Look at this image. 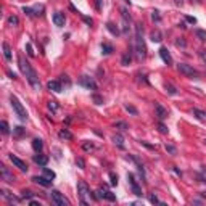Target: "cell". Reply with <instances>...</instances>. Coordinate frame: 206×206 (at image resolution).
Instances as JSON below:
<instances>
[{
	"label": "cell",
	"mask_w": 206,
	"mask_h": 206,
	"mask_svg": "<svg viewBox=\"0 0 206 206\" xmlns=\"http://www.w3.org/2000/svg\"><path fill=\"white\" fill-rule=\"evenodd\" d=\"M18 63H19L21 73L26 76L27 82L31 84V87H32L34 90H40V81H39V76H37V73H35V69L31 66V63H29V61H26L23 55H19V56H18Z\"/></svg>",
	"instance_id": "cell-1"
},
{
	"label": "cell",
	"mask_w": 206,
	"mask_h": 206,
	"mask_svg": "<svg viewBox=\"0 0 206 206\" xmlns=\"http://www.w3.org/2000/svg\"><path fill=\"white\" fill-rule=\"evenodd\" d=\"M135 53L140 60H143L147 56V45L143 40V27L140 23L135 24Z\"/></svg>",
	"instance_id": "cell-2"
},
{
	"label": "cell",
	"mask_w": 206,
	"mask_h": 206,
	"mask_svg": "<svg viewBox=\"0 0 206 206\" xmlns=\"http://www.w3.org/2000/svg\"><path fill=\"white\" fill-rule=\"evenodd\" d=\"M10 103L13 106V110H15V113H16V116L21 121H27V113L24 110V106H23V103H21L15 95H10Z\"/></svg>",
	"instance_id": "cell-3"
},
{
	"label": "cell",
	"mask_w": 206,
	"mask_h": 206,
	"mask_svg": "<svg viewBox=\"0 0 206 206\" xmlns=\"http://www.w3.org/2000/svg\"><path fill=\"white\" fill-rule=\"evenodd\" d=\"M77 193H79V198H81V204L87 206L89 203L86 201V196H90V188H89V185L84 180L77 182Z\"/></svg>",
	"instance_id": "cell-4"
},
{
	"label": "cell",
	"mask_w": 206,
	"mask_h": 206,
	"mask_svg": "<svg viewBox=\"0 0 206 206\" xmlns=\"http://www.w3.org/2000/svg\"><path fill=\"white\" fill-rule=\"evenodd\" d=\"M177 68H179L180 74L187 76V77H192V79H198V77H200V73H198L195 68H192L190 65H187V63H180Z\"/></svg>",
	"instance_id": "cell-5"
},
{
	"label": "cell",
	"mask_w": 206,
	"mask_h": 206,
	"mask_svg": "<svg viewBox=\"0 0 206 206\" xmlns=\"http://www.w3.org/2000/svg\"><path fill=\"white\" fill-rule=\"evenodd\" d=\"M79 84L82 87H86L89 90H97L98 86H97V82L94 81V77H90V76H81V79H79Z\"/></svg>",
	"instance_id": "cell-6"
},
{
	"label": "cell",
	"mask_w": 206,
	"mask_h": 206,
	"mask_svg": "<svg viewBox=\"0 0 206 206\" xmlns=\"http://www.w3.org/2000/svg\"><path fill=\"white\" fill-rule=\"evenodd\" d=\"M50 196H52V201H53L56 206H68V204H69V201L60 193L58 190H52V195H50Z\"/></svg>",
	"instance_id": "cell-7"
},
{
	"label": "cell",
	"mask_w": 206,
	"mask_h": 206,
	"mask_svg": "<svg viewBox=\"0 0 206 206\" xmlns=\"http://www.w3.org/2000/svg\"><path fill=\"white\" fill-rule=\"evenodd\" d=\"M97 193H98V198H102V200H108V201H116V195L113 193L111 190L105 188V187H100V188L97 190Z\"/></svg>",
	"instance_id": "cell-8"
},
{
	"label": "cell",
	"mask_w": 206,
	"mask_h": 206,
	"mask_svg": "<svg viewBox=\"0 0 206 206\" xmlns=\"http://www.w3.org/2000/svg\"><path fill=\"white\" fill-rule=\"evenodd\" d=\"M8 158H10V161L15 164L19 171H23V172H27V164L23 161V160H19L18 156H15V155H8Z\"/></svg>",
	"instance_id": "cell-9"
},
{
	"label": "cell",
	"mask_w": 206,
	"mask_h": 206,
	"mask_svg": "<svg viewBox=\"0 0 206 206\" xmlns=\"http://www.w3.org/2000/svg\"><path fill=\"white\" fill-rule=\"evenodd\" d=\"M0 174H2V180L8 182V184H13V182H15V177H13V174L8 171V168H6L5 164L0 166Z\"/></svg>",
	"instance_id": "cell-10"
},
{
	"label": "cell",
	"mask_w": 206,
	"mask_h": 206,
	"mask_svg": "<svg viewBox=\"0 0 206 206\" xmlns=\"http://www.w3.org/2000/svg\"><path fill=\"white\" fill-rule=\"evenodd\" d=\"M31 180H32L34 184H39V185H42V187H50L52 182H53V180H50V179H47L45 176H34Z\"/></svg>",
	"instance_id": "cell-11"
},
{
	"label": "cell",
	"mask_w": 206,
	"mask_h": 206,
	"mask_svg": "<svg viewBox=\"0 0 206 206\" xmlns=\"http://www.w3.org/2000/svg\"><path fill=\"white\" fill-rule=\"evenodd\" d=\"M160 56H161V60L164 61L168 66H171V65H172V56H171V53L168 52V48H166V47H161V48H160Z\"/></svg>",
	"instance_id": "cell-12"
},
{
	"label": "cell",
	"mask_w": 206,
	"mask_h": 206,
	"mask_svg": "<svg viewBox=\"0 0 206 206\" xmlns=\"http://www.w3.org/2000/svg\"><path fill=\"white\" fill-rule=\"evenodd\" d=\"M127 179H129V184H131V188H132V192H134V195L142 196V188L139 187V184L135 182L134 176H132V174H129V176H127Z\"/></svg>",
	"instance_id": "cell-13"
},
{
	"label": "cell",
	"mask_w": 206,
	"mask_h": 206,
	"mask_svg": "<svg viewBox=\"0 0 206 206\" xmlns=\"http://www.w3.org/2000/svg\"><path fill=\"white\" fill-rule=\"evenodd\" d=\"M155 111H156V116H158L160 121H164L168 118V110H164L160 103H155Z\"/></svg>",
	"instance_id": "cell-14"
},
{
	"label": "cell",
	"mask_w": 206,
	"mask_h": 206,
	"mask_svg": "<svg viewBox=\"0 0 206 206\" xmlns=\"http://www.w3.org/2000/svg\"><path fill=\"white\" fill-rule=\"evenodd\" d=\"M47 89L52 90V92H55V94H60L63 87H61V82H60V81H48V82H47Z\"/></svg>",
	"instance_id": "cell-15"
},
{
	"label": "cell",
	"mask_w": 206,
	"mask_h": 206,
	"mask_svg": "<svg viewBox=\"0 0 206 206\" xmlns=\"http://www.w3.org/2000/svg\"><path fill=\"white\" fill-rule=\"evenodd\" d=\"M65 21H66V18H65V13L56 11L55 15H53V23H55V26H58V27L65 26Z\"/></svg>",
	"instance_id": "cell-16"
},
{
	"label": "cell",
	"mask_w": 206,
	"mask_h": 206,
	"mask_svg": "<svg viewBox=\"0 0 206 206\" xmlns=\"http://www.w3.org/2000/svg\"><path fill=\"white\" fill-rule=\"evenodd\" d=\"M34 163H35V164H39V166H42V168H45L47 163H48V156L47 155H42V153L34 155Z\"/></svg>",
	"instance_id": "cell-17"
},
{
	"label": "cell",
	"mask_w": 206,
	"mask_h": 206,
	"mask_svg": "<svg viewBox=\"0 0 206 206\" xmlns=\"http://www.w3.org/2000/svg\"><path fill=\"white\" fill-rule=\"evenodd\" d=\"M0 193H2V196H3V198H6V200H8L10 203H19V200H21V198H18V196L10 195V192H6L5 188L0 190Z\"/></svg>",
	"instance_id": "cell-18"
},
{
	"label": "cell",
	"mask_w": 206,
	"mask_h": 206,
	"mask_svg": "<svg viewBox=\"0 0 206 206\" xmlns=\"http://www.w3.org/2000/svg\"><path fill=\"white\" fill-rule=\"evenodd\" d=\"M106 29H108L113 35H116V37H118V35L121 34V31H119V27L115 24V23H111V21H108V23H106Z\"/></svg>",
	"instance_id": "cell-19"
},
{
	"label": "cell",
	"mask_w": 206,
	"mask_h": 206,
	"mask_svg": "<svg viewBox=\"0 0 206 206\" xmlns=\"http://www.w3.org/2000/svg\"><path fill=\"white\" fill-rule=\"evenodd\" d=\"M32 148H34V151L40 153L42 148H44V140H42V139H34L32 140Z\"/></svg>",
	"instance_id": "cell-20"
},
{
	"label": "cell",
	"mask_w": 206,
	"mask_h": 206,
	"mask_svg": "<svg viewBox=\"0 0 206 206\" xmlns=\"http://www.w3.org/2000/svg\"><path fill=\"white\" fill-rule=\"evenodd\" d=\"M2 48H3L5 60H6V61H10V60H11V48H10V45L6 44V42H3V44H2Z\"/></svg>",
	"instance_id": "cell-21"
},
{
	"label": "cell",
	"mask_w": 206,
	"mask_h": 206,
	"mask_svg": "<svg viewBox=\"0 0 206 206\" xmlns=\"http://www.w3.org/2000/svg\"><path fill=\"white\" fill-rule=\"evenodd\" d=\"M113 143L118 145L119 148H124V139L121 134H116V135H113Z\"/></svg>",
	"instance_id": "cell-22"
},
{
	"label": "cell",
	"mask_w": 206,
	"mask_h": 206,
	"mask_svg": "<svg viewBox=\"0 0 206 206\" xmlns=\"http://www.w3.org/2000/svg\"><path fill=\"white\" fill-rule=\"evenodd\" d=\"M150 39H151V42H156V44H158V42H161V40H163V34H161L158 29H156V31H151Z\"/></svg>",
	"instance_id": "cell-23"
},
{
	"label": "cell",
	"mask_w": 206,
	"mask_h": 206,
	"mask_svg": "<svg viewBox=\"0 0 206 206\" xmlns=\"http://www.w3.org/2000/svg\"><path fill=\"white\" fill-rule=\"evenodd\" d=\"M58 137L60 139H65V140H73V134H71L68 129H61L58 132Z\"/></svg>",
	"instance_id": "cell-24"
},
{
	"label": "cell",
	"mask_w": 206,
	"mask_h": 206,
	"mask_svg": "<svg viewBox=\"0 0 206 206\" xmlns=\"http://www.w3.org/2000/svg\"><path fill=\"white\" fill-rule=\"evenodd\" d=\"M131 61H132V55H131V52H126V53L123 55V60H121V65H123V66H127Z\"/></svg>",
	"instance_id": "cell-25"
},
{
	"label": "cell",
	"mask_w": 206,
	"mask_h": 206,
	"mask_svg": "<svg viewBox=\"0 0 206 206\" xmlns=\"http://www.w3.org/2000/svg\"><path fill=\"white\" fill-rule=\"evenodd\" d=\"M164 89H166V92H168L169 95H177V94H179V92H177V89L172 86V84H169V82L164 84Z\"/></svg>",
	"instance_id": "cell-26"
},
{
	"label": "cell",
	"mask_w": 206,
	"mask_h": 206,
	"mask_svg": "<svg viewBox=\"0 0 206 206\" xmlns=\"http://www.w3.org/2000/svg\"><path fill=\"white\" fill-rule=\"evenodd\" d=\"M193 116H196L200 121H206V113L203 110H198V108H193Z\"/></svg>",
	"instance_id": "cell-27"
},
{
	"label": "cell",
	"mask_w": 206,
	"mask_h": 206,
	"mask_svg": "<svg viewBox=\"0 0 206 206\" xmlns=\"http://www.w3.org/2000/svg\"><path fill=\"white\" fill-rule=\"evenodd\" d=\"M102 53L103 55H111L113 53V45L111 44H102Z\"/></svg>",
	"instance_id": "cell-28"
},
{
	"label": "cell",
	"mask_w": 206,
	"mask_h": 206,
	"mask_svg": "<svg viewBox=\"0 0 206 206\" xmlns=\"http://www.w3.org/2000/svg\"><path fill=\"white\" fill-rule=\"evenodd\" d=\"M121 18H123V21H127V23H131V15L129 11H127V8H121Z\"/></svg>",
	"instance_id": "cell-29"
},
{
	"label": "cell",
	"mask_w": 206,
	"mask_h": 206,
	"mask_svg": "<svg viewBox=\"0 0 206 206\" xmlns=\"http://www.w3.org/2000/svg\"><path fill=\"white\" fill-rule=\"evenodd\" d=\"M124 110H126L127 113H131V115H134V116L139 115V110L135 108V106H132V105H124Z\"/></svg>",
	"instance_id": "cell-30"
},
{
	"label": "cell",
	"mask_w": 206,
	"mask_h": 206,
	"mask_svg": "<svg viewBox=\"0 0 206 206\" xmlns=\"http://www.w3.org/2000/svg\"><path fill=\"white\" fill-rule=\"evenodd\" d=\"M0 131H2L3 135L10 134V127H8V123H6V121H2V123H0Z\"/></svg>",
	"instance_id": "cell-31"
},
{
	"label": "cell",
	"mask_w": 206,
	"mask_h": 206,
	"mask_svg": "<svg viewBox=\"0 0 206 206\" xmlns=\"http://www.w3.org/2000/svg\"><path fill=\"white\" fill-rule=\"evenodd\" d=\"M47 106H48V110H50L52 113H56V111H58V103H56L55 100H50V102L47 103Z\"/></svg>",
	"instance_id": "cell-32"
},
{
	"label": "cell",
	"mask_w": 206,
	"mask_h": 206,
	"mask_svg": "<svg viewBox=\"0 0 206 206\" xmlns=\"http://www.w3.org/2000/svg\"><path fill=\"white\" fill-rule=\"evenodd\" d=\"M8 24H10V26H18V24H19V18H18L16 15L8 16Z\"/></svg>",
	"instance_id": "cell-33"
},
{
	"label": "cell",
	"mask_w": 206,
	"mask_h": 206,
	"mask_svg": "<svg viewBox=\"0 0 206 206\" xmlns=\"http://www.w3.org/2000/svg\"><path fill=\"white\" fill-rule=\"evenodd\" d=\"M82 150L84 151H92V150H95V145L90 143V142H84V143H82Z\"/></svg>",
	"instance_id": "cell-34"
},
{
	"label": "cell",
	"mask_w": 206,
	"mask_h": 206,
	"mask_svg": "<svg viewBox=\"0 0 206 206\" xmlns=\"http://www.w3.org/2000/svg\"><path fill=\"white\" fill-rule=\"evenodd\" d=\"M32 196H34V193L31 190H23L21 192V198H24V200H32Z\"/></svg>",
	"instance_id": "cell-35"
},
{
	"label": "cell",
	"mask_w": 206,
	"mask_h": 206,
	"mask_svg": "<svg viewBox=\"0 0 206 206\" xmlns=\"http://www.w3.org/2000/svg\"><path fill=\"white\" fill-rule=\"evenodd\" d=\"M42 171H44V176L47 177V179H50V180H53V179H55V176H56V174H55L53 171H50V169H47V168H44Z\"/></svg>",
	"instance_id": "cell-36"
},
{
	"label": "cell",
	"mask_w": 206,
	"mask_h": 206,
	"mask_svg": "<svg viewBox=\"0 0 206 206\" xmlns=\"http://www.w3.org/2000/svg\"><path fill=\"white\" fill-rule=\"evenodd\" d=\"M195 35L200 40H203V42L206 40V31H203V29H195Z\"/></svg>",
	"instance_id": "cell-37"
},
{
	"label": "cell",
	"mask_w": 206,
	"mask_h": 206,
	"mask_svg": "<svg viewBox=\"0 0 206 206\" xmlns=\"http://www.w3.org/2000/svg\"><path fill=\"white\" fill-rule=\"evenodd\" d=\"M13 134H15L16 137H21L23 134H26V131H24L21 126H16V127H13Z\"/></svg>",
	"instance_id": "cell-38"
},
{
	"label": "cell",
	"mask_w": 206,
	"mask_h": 206,
	"mask_svg": "<svg viewBox=\"0 0 206 206\" xmlns=\"http://www.w3.org/2000/svg\"><path fill=\"white\" fill-rule=\"evenodd\" d=\"M60 82H61V84H65L66 87H69V86H71V79H69V77H68L66 74H61V76H60Z\"/></svg>",
	"instance_id": "cell-39"
},
{
	"label": "cell",
	"mask_w": 206,
	"mask_h": 206,
	"mask_svg": "<svg viewBox=\"0 0 206 206\" xmlns=\"http://www.w3.org/2000/svg\"><path fill=\"white\" fill-rule=\"evenodd\" d=\"M115 126L118 127V129H121V131H127V129H129V124L124 123V121H118Z\"/></svg>",
	"instance_id": "cell-40"
},
{
	"label": "cell",
	"mask_w": 206,
	"mask_h": 206,
	"mask_svg": "<svg viewBox=\"0 0 206 206\" xmlns=\"http://www.w3.org/2000/svg\"><path fill=\"white\" fill-rule=\"evenodd\" d=\"M44 10H45V6H44V5H39V6H35V8H34V13H35V16H42V15H44Z\"/></svg>",
	"instance_id": "cell-41"
},
{
	"label": "cell",
	"mask_w": 206,
	"mask_h": 206,
	"mask_svg": "<svg viewBox=\"0 0 206 206\" xmlns=\"http://www.w3.org/2000/svg\"><path fill=\"white\" fill-rule=\"evenodd\" d=\"M158 131H160L161 134H168V132H169V129H168L164 124H163V121H160V123H158Z\"/></svg>",
	"instance_id": "cell-42"
},
{
	"label": "cell",
	"mask_w": 206,
	"mask_h": 206,
	"mask_svg": "<svg viewBox=\"0 0 206 206\" xmlns=\"http://www.w3.org/2000/svg\"><path fill=\"white\" fill-rule=\"evenodd\" d=\"M76 166L79 169H86V161H84L82 158H76Z\"/></svg>",
	"instance_id": "cell-43"
},
{
	"label": "cell",
	"mask_w": 206,
	"mask_h": 206,
	"mask_svg": "<svg viewBox=\"0 0 206 206\" xmlns=\"http://www.w3.org/2000/svg\"><path fill=\"white\" fill-rule=\"evenodd\" d=\"M151 19L156 21V23H160V21H161V16H160V11H158V10L151 11Z\"/></svg>",
	"instance_id": "cell-44"
},
{
	"label": "cell",
	"mask_w": 206,
	"mask_h": 206,
	"mask_svg": "<svg viewBox=\"0 0 206 206\" xmlns=\"http://www.w3.org/2000/svg\"><path fill=\"white\" fill-rule=\"evenodd\" d=\"M23 11L26 13L27 16H34L35 13H34V8H29V6H23Z\"/></svg>",
	"instance_id": "cell-45"
},
{
	"label": "cell",
	"mask_w": 206,
	"mask_h": 206,
	"mask_svg": "<svg viewBox=\"0 0 206 206\" xmlns=\"http://www.w3.org/2000/svg\"><path fill=\"white\" fill-rule=\"evenodd\" d=\"M148 200H150V203H158V204H164L163 201H160V200H158V196H156V195H150V196H148Z\"/></svg>",
	"instance_id": "cell-46"
},
{
	"label": "cell",
	"mask_w": 206,
	"mask_h": 206,
	"mask_svg": "<svg viewBox=\"0 0 206 206\" xmlns=\"http://www.w3.org/2000/svg\"><path fill=\"white\" fill-rule=\"evenodd\" d=\"M110 179H111V185H118V176L115 172H110Z\"/></svg>",
	"instance_id": "cell-47"
},
{
	"label": "cell",
	"mask_w": 206,
	"mask_h": 206,
	"mask_svg": "<svg viewBox=\"0 0 206 206\" xmlns=\"http://www.w3.org/2000/svg\"><path fill=\"white\" fill-rule=\"evenodd\" d=\"M176 45H177V47H182V48H185V47H187V42L184 40V39H177V40H176Z\"/></svg>",
	"instance_id": "cell-48"
},
{
	"label": "cell",
	"mask_w": 206,
	"mask_h": 206,
	"mask_svg": "<svg viewBox=\"0 0 206 206\" xmlns=\"http://www.w3.org/2000/svg\"><path fill=\"white\" fill-rule=\"evenodd\" d=\"M166 151H169L171 155H176V153H177V148L172 147V145H166Z\"/></svg>",
	"instance_id": "cell-49"
},
{
	"label": "cell",
	"mask_w": 206,
	"mask_h": 206,
	"mask_svg": "<svg viewBox=\"0 0 206 206\" xmlns=\"http://www.w3.org/2000/svg\"><path fill=\"white\" fill-rule=\"evenodd\" d=\"M95 8L98 11H102V8H103V0H95Z\"/></svg>",
	"instance_id": "cell-50"
},
{
	"label": "cell",
	"mask_w": 206,
	"mask_h": 206,
	"mask_svg": "<svg viewBox=\"0 0 206 206\" xmlns=\"http://www.w3.org/2000/svg\"><path fill=\"white\" fill-rule=\"evenodd\" d=\"M198 55H200V58L206 63V50H204V48H201V50H198Z\"/></svg>",
	"instance_id": "cell-51"
},
{
	"label": "cell",
	"mask_w": 206,
	"mask_h": 206,
	"mask_svg": "<svg viewBox=\"0 0 206 206\" xmlns=\"http://www.w3.org/2000/svg\"><path fill=\"white\" fill-rule=\"evenodd\" d=\"M82 19H84V23H86V24H89V26H92V24H94V21H92V18H89V16H84V15H82Z\"/></svg>",
	"instance_id": "cell-52"
},
{
	"label": "cell",
	"mask_w": 206,
	"mask_h": 206,
	"mask_svg": "<svg viewBox=\"0 0 206 206\" xmlns=\"http://www.w3.org/2000/svg\"><path fill=\"white\" fill-rule=\"evenodd\" d=\"M26 50H27V55H29L31 58H32V56H34V52H32V45H31V44H27V45H26Z\"/></svg>",
	"instance_id": "cell-53"
},
{
	"label": "cell",
	"mask_w": 206,
	"mask_h": 206,
	"mask_svg": "<svg viewBox=\"0 0 206 206\" xmlns=\"http://www.w3.org/2000/svg\"><path fill=\"white\" fill-rule=\"evenodd\" d=\"M185 21L190 24H196V18H193V16H185Z\"/></svg>",
	"instance_id": "cell-54"
},
{
	"label": "cell",
	"mask_w": 206,
	"mask_h": 206,
	"mask_svg": "<svg viewBox=\"0 0 206 206\" xmlns=\"http://www.w3.org/2000/svg\"><path fill=\"white\" fill-rule=\"evenodd\" d=\"M94 100H95L97 105H102V103H103V98H102V97H98V95H94Z\"/></svg>",
	"instance_id": "cell-55"
},
{
	"label": "cell",
	"mask_w": 206,
	"mask_h": 206,
	"mask_svg": "<svg viewBox=\"0 0 206 206\" xmlns=\"http://www.w3.org/2000/svg\"><path fill=\"white\" fill-rule=\"evenodd\" d=\"M29 204H31V206H40V203L35 201V200H29Z\"/></svg>",
	"instance_id": "cell-56"
},
{
	"label": "cell",
	"mask_w": 206,
	"mask_h": 206,
	"mask_svg": "<svg viewBox=\"0 0 206 206\" xmlns=\"http://www.w3.org/2000/svg\"><path fill=\"white\" fill-rule=\"evenodd\" d=\"M140 143H142V145H145L147 148H150V150H153V148H155L153 145H150V143H147V142H140Z\"/></svg>",
	"instance_id": "cell-57"
},
{
	"label": "cell",
	"mask_w": 206,
	"mask_h": 206,
	"mask_svg": "<svg viewBox=\"0 0 206 206\" xmlns=\"http://www.w3.org/2000/svg\"><path fill=\"white\" fill-rule=\"evenodd\" d=\"M174 3H176L177 6H182V5H184V0H174Z\"/></svg>",
	"instance_id": "cell-58"
},
{
	"label": "cell",
	"mask_w": 206,
	"mask_h": 206,
	"mask_svg": "<svg viewBox=\"0 0 206 206\" xmlns=\"http://www.w3.org/2000/svg\"><path fill=\"white\" fill-rule=\"evenodd\" d=\"M8 76L11 77V79H16V74H15V73H11V71H8Z\"/></svg>",
	"instance_id": "cell-59"
},
{
	"label": "cell",
	"mask_w": 206,
	"mask_h": 206,
	"mask_svg": "<svg viewBox=\"0 0 206 206\" xmlns=\"http://www.w3.org/2000/svg\"><path fill=\"white\" fill-rule=\"evenodd\" d=\"M174 172H176L177 176H182V171H179V169H177V168H174Z\"/></svg>",
	"instance_id": "cell-60"
},
{
	"label": "cell",
	"mask_w": 206,
	"mask_h": 206,
	"mask_svg": "<svg viewBox=\"0 0 206 206\" xmlns=\"http://www.w3.org/2000/svg\"><path fill=\"white\" fill-rule=\"evenodd\" d=\"M190 2H192V3H193V2H195V3H200V0H190Z\"/></svg>",
	"instance_id": "cell-61"
}]
</instances>
